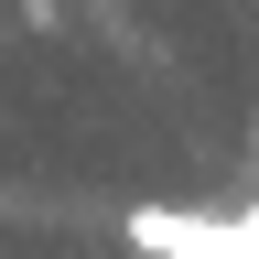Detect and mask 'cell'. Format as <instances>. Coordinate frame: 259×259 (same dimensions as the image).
<instances>
[{"mask_svg": "<svg viewBox=\"0 0 259 259\" xmlns=\"http://www.w3.org/2000/svg\"><path fill=\"white\" fill-rule=\"evenodd\" d=\"M248 141H259V130H248Z\"/></svg>", "mask_w": 259, "mask_h": 259, "instance_id": "cell-1", "label": "cell"}]
</instances>
